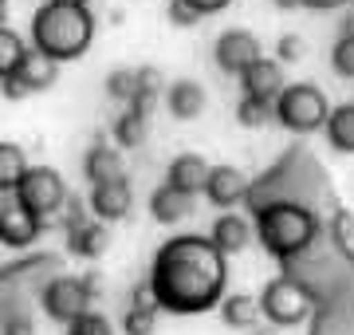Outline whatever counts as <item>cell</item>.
Returning a JSON list of instances; mask_svg holds the SVG:
<instances>
[{
	"instance_id": "25",
	"label": "cell",
	"mask_w": 354,
	"mask_h": 335,
	"mask_svg": "<svg viewBox=\"0 0 354 335\" xmlns=\"http://www.w3.org/2000/svg\"><path fill=\"white\" fill-rule=\"evenodd\" d=\"M134 75H138V87H134V103L130 107H142V111H150L158 99L165 95V79H162V71L158 67H134Z\"/></svg>"
},
{
	"instance_id": "31",
	"label": "cell",
	"mask_w": 354,
	"mask_h": 335,
	"mask_svg": "<svg viewBox=\"0 0 354 335\" xmlns=\"http://www.w3.org/2000/svg\"><path fill=\"white\" fill-rule=\"evenodd\" d=\"M304 52H307V44L299 36H279V44H276V64L283 67V64H295V60H304Z\"/></svg>"
},
{
	"instance_id": "32",
	"label": "cell",
	"mask_w": 354,
	"mask_h": 335,
	"mask_svg": "<svg viewBox=\"0 0 354 335\" xmlns=\"http://www.w3.org/2000/svg\"><path fill=\"white\" fill-rule=\"evenodd\" d=\"M165 20H169L174 28H193L197 20H201V16L193 12L185 0H169V4H165Z\"/></svg>"
},
{
	"instance_id": "8",
	"label": "cell",
	"mask_w": 354,
	"mask_h": 335,
	"mask_svg": "<svg viewBox=\"0 0 354 335\" xmlns=\"http://www.w3.org/2000/svg\"><path fill=\"white\" fill-rule=\"evenodd\" d=\"M213 55H216V67H221L225 75L241 79L244 71L264 55V48H260V39H256L252 32H244V28H228V32H221Z\"/></svg>"
},
{
	"instance_id": "20",
	"label": "cell",
	"mask_w": 354,
	"mask_h": 335,
	"mask_svg": "<svg viewBox=\"0 0 354 335\" xmlns=\"http://www.w3.org/2000/svg\"><path fill=\"white\" fill-rule=\"evenodd\" d=\"M158 327V304H153L150 284H138L134 296H130V308L122 316V332L127 335H153Z\"/></svg>"
},
{
	"instance_id": "3",
	"label": "cell",
	"mask_w": 354,
	"mask_h": 335,
	"mask_svg": "<svg viewBox=\"0 0 354 335\" xmlns=\"http://www.w3.org/2000/svg\"><path fill=\"white\" fill-rule=\"evenodd\" d=\"M256 241L279 260H291L307 253L311 241L319 237V217L311 209L295 206V201H268V206L256 209Z\"/></svg>"
},
{
	"instance_id": "5",
	"label": "cell",
	"mask_w": 354,
	"mask_h": 335,
	"mask_svg": "<svg viewBox=\"0 0 354 335\" xmlns=\"http://www.w3.org/2000/svg\"><path fill=\"white\" fill-rule=\"evenodd\" d=\"M12 197L32 213V217H39L48 225L51 217H59V209H64V201H67V181L55 166H28L24 178L16 181Z\"/></svg>"
},
{
	"instance_id": "29",
	"label": "cell",
	"mask_w": 354,
	"mask_h": 335,
	"mask_svg": "<svg viewBox=\"0 0 354 335\" xmlns=\"http://www.w3.org/2000/svg\"><path fill=\"white\" fill-rule=\"evenodd\" d=\"M67 335H114V327H111L106 316H99V311H83L79 320L67 323Z\"/></svg>"
},
{
	"instance_id": "12",
	"label": "cell",
	"mask_w": 354,
	"mask_h": 335,
	"mask_svg": "<svg viewBox=\"0 0 354 335\" xmlns=\"http://www.w3.org/2000/svg\"><path fill=\"white\" fill-rule=\"evenodd\" d=\"M209 241L216 245V253L221 257H236V253H244V248L256 241L252 233V221L244 217V213H221V217L213 221V233H209Z\"/></svg>"
},
{
	"instance_id": "18",
	"label": "cell",
	"mask_w": 354,
	"mask_h": 335,
	"mask_svg": "<svg viewBox=\"0 0 354 335\" xmlns=\"http://www.w3.org/2000/svg\"><path fill=\"white\" fill-rule=\"evenodd\" d=\"M12 75L24 83L28 95H36V91L55 87V79H59V64H55V60H48L44 52H36V48H28L24 60H20V67H16Z\"/></svg>"
},
{
	"instance_id": "28",
	"label": "cell",
	"mask_w": 354,
	"mask_h": 335,
	"mask_svg": "<svg viewBox=\"0 0 354 335\" xmlns=\"http://www.w3.org/2000/svg\"><path fill=\"white\" fill-rule=\"evenodd\" d=\"M272 118H276V111H272V103H264V99H248V95H244L241 103H236V123L248 127V130L268 127Z\"/></svg>"
},
{
	"instance_id": "40",
	"label": "cell",
	"mask_w": 354,
	"mask_h": 335,
	"mask_svg": "<svg viewBox=\"0 0 354 335\" xmlns=\"http://www.w3.org/2000/svg\"><path fill=\"white\" fill-rule=\"evenodd\" d=\"M351 4H354V0H351Z\"/></svg>"
},
{
	"instance_id": "27",
	"label": "cell",
	"mask_w": 354,
	"mask_h": 335,
	"mask_svg": "<svg viewBox=\"0 0 354 335\" xmlns=\"http://www.w3.org/2000/svg\"><path fill=\"white\" fill-rule=\"evenodd\" d=\"M102 87H106V95L111 99H118V103H134V87H138V75H134V67H114L111 75L102 79Z\"/></svg>"
},
{
	"instance_id": "16",
	"label": "cell",
	"mask_w": 354,
	"mask_h": 335,
	"mask_svg": "<svg viewBox=\"0 0 354 335\" xmlns=\"http://www.w3.org/2000/svg\"><path fill=\"white\" fill-rule=\"evenodd\" d=\"M193 206H197V197L181 194V190L165 185V181L150 194V217L158 221V225H181V221L193 213Z\"/></svg>"
},
{
	"instance_id": "35",
	"label": "cell",
	"mask_w": 354,
	"mask_h": 335,
	"mask_svg": "<svg viewBox=\"0 0 354 335\" xmlns=\"http://www.w3.org/2000/svg\"><path fill=\"white\" fill-rule=\"evenodd\" d=\"M185 4H189L197 16H213V12H221V8H228L232 0H185Z\"/></svg>"
},
{
	"instance_id": "10",
	"label": "cell",
	"mask_w": 354,
	"mask_h": 335,
	"mask_svg": "<svg viewBox=\"0 0 354 335\" xmlns=\"http://www.w3.org/2000/svg\"><path fill=\"white\" fill-rule=\"evenodd\" d=\"M134 206V194H130V178L118 174V178H106V181H95L91 185V217L102 221V225H114L122 221Z\"/></svg>"
},
{
	"instance_id": "26",
	"label": "cell",
	"mask_w": 354,
	"mask_h": 335,
	"mask_svg": "<svg viewBox=\"0 0 354 335\" xmlns=\"http://www.w3.org/2000/svg\"><path fill=\"white\" fill-rule=\"evenodd\" d=\"M24 39L16 36L12 28H4L0 24V79H8L16 71V67H20V60H24Z\"/></svg>"
},
{
	"instance_id": "2",
	"label": "cell",
	"mask_w": 354,
	"mask_h": 335,
	"mask_svg": "<svg viewBox=\"0 0 354 335\" xmlns=\"http://www.w3.org/2000/svg\"><path fill=\"white\" fill-rule=\"evenodd\" d=\"M91 39H95V16H91L87 4L48 0L32 16V48L44 52L48 60H55V64L87 55Z\"/></svg>"
},
{
	"instance_id": "4",
	"label": "cell",
	"mask_w": 354,
	"mask_h": 335,
	"mask_svg": "<svg viewBox=\"0 0 354 335\" xmlns=\"http://www.w3.org/2000/svg\"><path fill=\"white\" fill-rule=\"evenodd\" d=\"M272 111H276V123L291 134H315L327 123L330 103L315 83H288L279 91V99L272 103Z\"/></svg>"
},
{
	"instance_id": "1",
	"label": "cell",
	"mask_w": 354,
	"mask_h": 335,
	"mask_svg": "<svg viewBox=\"0 0 354 335\" xmlns=\"http://www.w3.org/2000/svg\"><path fill=\"white\" fill-rule=\"evenodd\" d=\"M146 284H150L158 311L201 316V311L216 308L225 296L228 257H221L216 245L201 233H181L158 248Z\"/></svg>"
},
{
	"instance_id": "13",
	"label": "cell",
	"mask_w": 354,
	"mask_h": 335,
	"mask_svg": "<svg viewBox=\"0 0 354 335\" xmlns=\"http://www.w3.org/2000/svg\"><path fill=\"white\" fill-rule=\"evenodd\" d=\"M67 233V253L79 260H99L111 248V225H102L95 217H83L79 225H71Z\"/></svg>"
},
{
	"instance_id": "14",
	"label": "cell",
	"mask_w": 354,
	"mask_h": 335,
	"mask_svg": "<svg viewBox=\"0 0 354 335\" xmlns=\"http://www.w3.org/2000/svg\"><path fill=\"white\" fill-rule=\"evenodd\" d=\"M241 87L248 99H264V103H276L279 99V91L288 87V79H283V67L276 64V60H256L248 71L241 75Z\"/></svg>"
},
{
	"instance_id": "19",
	"label": "cell",
	"mask_w": 354,
	"mask_h": 335,
	"mask_svg": "<svg viewBox=\"0 0 354 335\" xmlns=\"http://www.w3.org/2000/svg\"><path fill=\"white\" fill-rule=\"evenodd\" d=\"M83 174L91 178V185H95V181H106V178L127 174V170H122V150L111 146L106 138H95L87 146V158H83Z\"/></svg>"
},
{
	"instance_id": "21",
	"label": "cell",
	"mask_w": 354,
	"mask_h": 335,
	"mask_svg": "<svg viewBox=\"0 0 354 335\" xmlns=\"http://www.w3.org/2000/svg\"><path fill=\"white\" fill-rule=\"evenodd\" d=\"M216 308H221V320L228 327H236V332H252L256 323H260V304L248 292H225Z\"/></svg>"
},
{
	"instance_id": "39",
	"label": "cell",
	"mask_w": 354,
	"mask_h": 335,
	"mask_svg": "<svg viewBox=\"0 0 354 335\" xmlns=\"http://www.w3.org/2000/svg\"><path fill=\"white\" fill-rule=\"evenodd\" d=\"M0 8H4V0H0Z\"/></svg>"
},
{
	"instance_id": "6",
	"label": "cell",
	"mask_w": 354,
	"mask_h": 335,
	"mask_svg": "<svg viewBox=\"0 0 354 335\" xmlns=\"http://www.w3.org/2000/svg\"><path fill=\"white\" fill-rule=\"evenodd\" d=\"M256 304H260V316H264L268 323H276V327H299V323H307V316H311V292H307L295 276H276V280H268L264 292L256 296Z\"/></svg>"
},
{
	"instance_id": "30",
	"label": "cell",
	"mask_w": 354,
	"mask_h": 335,
	"mask_svg": "<svg viewBox=\"0 0 354 335\" xmlns=\"http://www.w3.org/2000/svg\"><path fill=\"white\" fill-rule=\"evenodd\" d=\"M330 67H335V75L354 79V36H339L335 52H330Z\"/></svg>"
},
{
	"instance_id": "15",
	"label": "cell",
	"mask_w": 354,
	"mask_h": 335,
	"mask_svg": "<svg viewBox=\"0 0 354 335\" xmlns=\"http://www.w3.org/2000/svg\"><path fill=\"white\" fill-rule=\"evenodd\" d=\"M165 107H169V115L181 118V123H189V118H197L205 111V87L197 83V79H174V83H165Z\"/></svg>"
},
{
	"instance_id": "33",
	"label": "cell",
	"mask_w": 354,
	"mask_h": 335,
	"mask_svg": "<svg viewBox=\"0 0 354 335\" xmlns=\"http://www.w3.org/2000/svg\"><path fill=\"white\" fill-rule=\"evenodd\" d=\"M0 335H32V320H28L20 308L4 311V323H0Z\"/></svg>"
},
{
	"instance_id": "38",
	"label": "cell",
	"mask_w": 354,
	"mask_h": 335,
	"mask_svg": "<svg viewBox=\"0 0 354 335\" xmlns=\"http://www.w3.org/2000/svg\"><path fill=\"white\" fill-rule=\"evenodd\" d=\"M59 4H87V0H59Z\"/></svg>"
},
{
	"instance_id": "34",
	"label": "cell",
	"mask_w": 354,
	"mask_h": 335,
	"mask_svg": "<svg viewBox=\"0 0 354 335\" xmlns=\"http://www.w3.org/2000/svg\"><path fill=\"white\" fill-rule=\"evenodd\" d=\"M0 95L4 99H12V103H20V99H28V91H24V83L16 75H8V79H0Z\"/></svg>"
},
{
	"instance_id": "9",
	"label": "cell",
	"mask_w": 354,
	"mask_h": 335,
	"mask_svg": "<svg viewBox=\"0 0 354 335\" xmlns=\"http://www.w3.org/2000/svg\"><path fill=\"white\" fill-rule=\"evenodd\" d=\"M44 233V221L32 217L12 194H0V245L4 248H32Z\"/></svg>"
},
{
	"instance_id": "24",
	"label": "cell",
	"mask_w": 354,
	"mask_h": 335,
	"mask_svg": "<svg viewBox=\"0 0 354 335\" xmlns=\"http://www.w3.org/2000/svg\"><path fill=\"white\" fill-rule=\"evenodd\" d=\"M24 170H28L24 146H16V142H0V194H12L16 181L24 178Z\"/></svg>"
},
{
	"instance_id": "22",
	"label": "cell",
	"mask_w": 354,
	"mask_h": 335,
	"mask_svg": "<svg viewBox=\"0 0 354 335\" xmlns=\"http://www.w3.org/2000/svg\"><path fill=\"white\" fill-rule=\"evenodd\" d=\"M146 130H150V111H142V107H127L118 123H114V142H118V150H138L142 142H146Z\"/></svg>"
},
{
	"instance_id": "7",
	"label": "cell",
	"mask_w": 354,
	"mask_h": 335,
	"mask_svg": "<svg viewBox=\"0 0 354 335\" xmlns=\"http://www.w3.org/2000/svg\"><path fill=\"white\" fill-rule=\"evenodd\" d=\"M39 304L48 311V320L55 323H71L83 311H91L95 304V276H55V280L39 292Z\"/></svg>"
},
{
	"instance_id": "17",
	"label": "cell",
	"mask_w": 354,
	"mask_h": 335,
	"mask_svg": "<svg viewBox=\"0 0 354 335\" xmlns=\"http://www.w3.org/2000/svg\"><path fill=\"white\" fill-rule=\"evenodd\" d=\"M205 178H209V162L201 154H177L165 170V185H174L189 197H197L205 190Z\"/></svg>"
},
{
	"instance_id": "36",
	"label": "cell",
	"mask_w": 354,
	"mask_h": 335,
	"mask_svg": "<svg viewBox=\"0 0 354 335\" xmlns=\"http://www.w3.org/2000/svg\"><path fill=\"white\" fill-rule=\"evenodd\" d=\"M279 8H335L342 0H276Z\"/></svg>"
},
{
	"instance_id": "23",
	"label": "cell",
	"mask_w": 354,
	"mask_h": 335,
	"mask_svg": "<svg viewBox=\"0 0 354 335\" xmlns=\"http://www.w3.org/2000/svg\"><path fill=\"white\" fill-rule=\"evenodd\" d=\"M323 127H327L330 150H339V154H354V103L330 107V115H327Z\"/></svg>"
},
{
	"instance_id": "11",
	"label": "cell",
	"mask_w": 354,
	"mask_h": 335,
	"mask_svg": "<svg viewBox=\"0 0 354 335\" xmlns=\"http://www.w3.org/2000/svg\"><path fill=\"white\" fill-rule=\"evenodd\" d=\"M201 194L209 197L216 209H236L241 201H248L252 185H248V174H244L241 166H228V162H221V166H209V178H205Z\"/></svg>"
},
{
	"instance_id": "37",
	"label": "cell",
	"mask_w": 354,
	"mask_h": 335,
	"mask_svg": "<svg viewBox=\"0 0 354 335\" xmlns=\"http://www.w3.org/2000/svg\"><path fill=\"white\" fill-rule=\"evenodd\" d=\"M342 36H354V12L346 16V20H342Z\"/></svg>"
}]
</instances>
